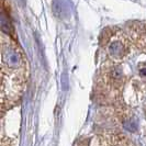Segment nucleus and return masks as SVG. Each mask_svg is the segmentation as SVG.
<instances>
[{
    "label": "nucleus",
    "mask_w": 146,
    "mask_h": 146,
    "mask_svg": "<svg viewBox=\"0 0 146 146\" xmlns=\"http://www.w3.org/2000/svg\"><path fill=\"white\" fill-rule=\"evenodd\" d=\"M99 146H133L124 135L117 133H103L99 137Z\"/></svg>",
    "instance_id": "obj_2"
},
{
    "label": "nucleus",
    "mask_w": 146,
    "mask_h": 146,
    "mask_svg": "<svg viewBox=\"0 0 146 146\" xmlns=\"http://www.w3.org/2000/svg\"><path fill=\"white\" fill-rule=\"evenodd\" d=\"M12 141L10 139H2V142H1V146H12Z\"/></svg>",
    "instance_id": "obj_4"
},
{
    "label": "nucleus",
    "mask_w": 146,
    "mask_h": 146,
    "mask_svg": "<svg viewBox=\"0 0 146 146\" xmlns=\"http://www.w3.org/2000/svg\"><path fill=\"white\" fill-rule=\"evenodd\" d=\"M101 46L113 60L124 59L131 51V40L122 30L108 28L101 36Z\"/></svg>",
    "instance_id": "obj_1"
},
{
    "label": "nucleus",
    "mask_w": 146,
    "mask_h": 146,
    "mask_svg": "<svg viewBox=\"0 0 146 146\" xmlns=\"http://www.w3.org/2000/svg\"><path fill=\"white\" fill-rule=\"evenodd\" d=\"M139 77H142L143 79H145L146 80V63L145 64H143V65L139 67Z\"/></svg>",
    "instance_id": "obj_3"
}]
</instances>
